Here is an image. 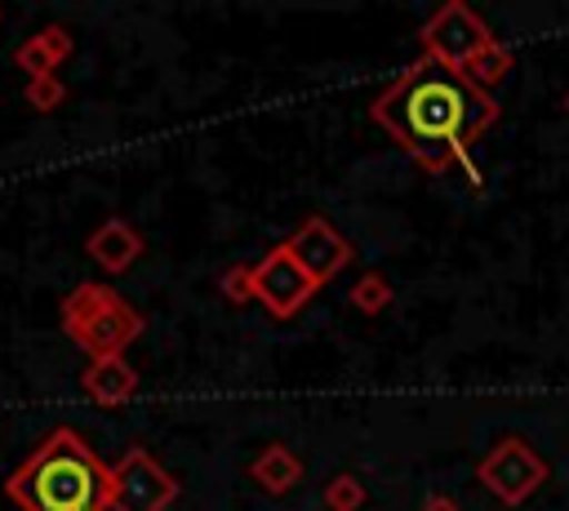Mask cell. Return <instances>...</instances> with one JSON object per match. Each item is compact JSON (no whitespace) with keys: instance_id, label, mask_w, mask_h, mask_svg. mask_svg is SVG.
<instances>
[{"instance_id":"6da1fadb","label":"cell","mask_w":569,"mask_h":511,"mask_svg":"<svg viewBox=\"0 0 569 511\" xmlns=\"http://www.w3.org/2000/svg\"><path fill=\"white\" fill-rule=\"evenodd\" d=\"M369 111L427 173L453 169L471 138H480L498 120L493 93L476 89L467 76L431 58H418L405 76H396Z\"/></svg>"},{"instance_id":"7a4b0ae2","label":"cell","mask_w":569,"mask_h":511,"mask_svg":"<svg viewBox=\"0 0 569 511\" xmlns=\"http://www.w3.org/2000/svg\"><path fill=\"white\" fill-rule=\"evenodd\" d=\"M4 493L22 511H111V467L71 427H58L9 471Z\"/></svg>"},{"instance_id":"3957f363","label":"cell","mask_w":569,"mask_h":511,"mask_svg":"<svg viewBox=\"0 0 569 511\" xmlns=\"http://www.w3.org/2000/svg\"><path fill=\"white\" fill-rule=\"evenodd\" d=\"M58 315H62L67 338H71L80 351H89L93 360L120 355V351L142 333V324H147L133 302H124L111 284H93V280H89V284H76V289L62 298Z\"/></svg>"},{"instance_id":"277c9868","label":"cell","mask_w":569,"mask_h":511,"mask_svg":"<svg viewBox=\"0 0 569 511\" xmlns=\"http://www.w3.org/2000/svg\"><path fill=\"white\" fill-rule=\"evenodd\" d=\"M418 40H422V58H431V62L458 71V76L493 44L489 22H485L480 13H471L462 0H445V4L422 22Z\"/></svg>"},{"instance_id":"5b68a950","label":"cell","mask_w":569,"mask_h":511,"mask_svg":"<svg viewBox=\"0 0 569 511\" xmlns=\"http://www.w3.org/2000/svg\"><path fill=\"white\" fill-rule=\"evenodd\" d=\"M547 458L529 444V440H520V435H502L485 458H480V467H476V480L498 498V502H507V507H520L542 480H547Z\"/></svg>"},{"instance_id":"8992f818","label":"cell","mask_w":569,"mask_h":511,"mask_svg":"<svg viewBox=\"0 0 569 511\" xmlns=\"http://www.w3.org/2000/svg\"><path fill=\"white\" fill-rule=\"evenodd\" d=\"M173 498V471H164L142 444L124 449V458L111 467V511H164Z\"/></svg>"},{"instance_id":"52a82bcc","label":"cell","mask_w":569,"mask_h":511,"mask_svg":"<svg viewBox=\"0 0 569 511\" xmlns=\"http://www.w3.org/2000/svg\"><path fill=\"white\" fill-rule=\"evenodd\" d=\"M249 275H253V302H262L276 320H289L293 311H302V307L311 302V293L320 289V284L289 258L284 244L267 249V258L253 262Z\"/></svg>"},{"instance_id":"ba28073f","label":"cell","mask_w":569,"mask_h":511,"mask_svg":"<svg viewBox=\"0 0 569 511\" xmlns=\"http://www.w3.org/2000/svg\"><path fill=\"white\" fill-rule=\"evenodd\" d=\"M284 249H289V258L316 280V284H329V280H338V271L342 267H351V258H356V249H351V240L347 236H338L320 213L316 218H307L289 240H280Z\"/></svg>"},{"instance_id":"9c48e42d","label":"cell","mask_w":569,"mask_h":511,"mask_svg":"<svg viewBox=\"0 0 569 511\" xmlns=\"http://www.w3.org/2000/svg\"><path fill=\"white\" fill-rule=\"evenodd\" d=\"M84 249H89V258H93L102 271L120 275V271H129V267L142 258V236H138L124 218H107L102 227L89 231Z\"/></svg>"},{"instance_id":"30bf717a","label":"cell","mask_w":569,"mask_h":511,"mask_svg":"<svg viewBox=\"0 0 569 511\" xmlns=\"http://www.w3.org/2000/svg\"><path fill=\"white\" fill-rule=\"evenodd\" d=\"M80 387H84V395L93 404L116 409L138 391V373H133V364L124 355H102V360H89V369L80 373Z\"/></svg>"},{"instance_id":"8fae6325","label":"cell","mask_w":569,"mask_h":511,"mask_svg":"<svg viewBox=\"0 0 569 511\" xmlns=\"http://www.w3.org/2000/svg\"><path fill=\"white\" fill-rule=\"evenodd\" d=\"M67 58H71V31H67V27H40L36 36H27V40L13 49V67L27 71V80L53 76Z\"/></svg>"},{"instance_id":"7c38bea8","label":"cell","mask_w":569,"mask_h":511,"mask_svg":"<svg viewBox=\"0 0 569 511\" xmlns=\"http://www.w3.org/2000/svg\"><path fill=\"white\" fill-rule=\"evenodd\" d=\"M249 475H253V484L258 489H267V493H289L298 480H302V458L289 449V444H267L253 462H249Z\"/></svg>"},{"instance_id":"4fadbf2b","label":"cell","mask_w":569,"mask_h":511,"mask_svg":"<svg viewBox=\"0 0 569 511\" xmlns=\"http://www.w3.org/2000/svg\"><path fill=\"white\" fill-rule=\"evenodd\" d=\"M507 71H511V49L493 40V44H489V49H485V53H480V58H476V62H471V67H467L462 76H467V80H471L476 89L493 93V89H498V84L507 80Z\"/></svg>"},{"instance_id":"5bb4252c","label":"cell","mask_w":569,"mask_h":511,"mask_svg":"<svg viewBox=\"0 0 569 511\" xmlns=\"http://www.w3.org/2000/svg\"><path fill=\"white\" fill-rule=\"evenodd\" d=\"M391 284H387V275H378V271H365L356 284H351V307L360 311V315H378L387 302H391Z\"/></svg>"},{"instance_id":"9a60e30c","label":"cell","mask_w":569,"mask_h":511,"mask_svg":"<svg viewBox=\"0 0 569 511\" xmlns=\"http://www.w3.org/2000/svg\"><path fill=\"white\" fill-rule=\"evenodd\" d=\"M325 507L329 511H360L365 507V484L356 480V475H333L329 484H325Z\"/></svg>"},{"instance_id":"2e32d148","label":"cell","mask_w":569,"mask_h":511,"mask_svg":"<svg viewBox=\"0 0 569 511\" xmlns=\"http://www.w3.org/2000/svg\"><path fill=\"white\" fill-rule=\"evenodd\" d=\"M27 107L31 111H53V107H62V98H67V84L58 80V76H44V80H27Z\"/></svg>"},{"instance_id":"e0dca14e","label":"cell","mask_w":569,"mask_h":511,"mask_svg":"<svg viewBox=\"0 0 569 511\" xmlns=\"http://www.w3.org/2000/svg\"><path fill=\"white\" fill-rule=\"evenodd\" d=\"M222 293L231 302H253V275H249V267H231L222 275Z\"/></svg>"},{"instance_id":"ac0fdd59","label":"cell","mask_w":569,"mask_h":511,"mask_svg":"<svg viewBox=\"0 0 569 511\" xmlns=\"http://www.w3.org/2000/svg\"><path fill=\"white\" fill-rule=\"evenodd\" d=\"M458 169H462V173H467V182H471V187H480V182H485V178H480V164H476V160H471V147H467V151H462V156H458Z\"/></svg>"},{"instance_id":"d6986e66","label":"cell","mask_w":569,"mask_h":511,"mask_svg":"<svg viewBox=\"0 0 569 511\" xmlns=\"http://www.w3.org/2000/svg\"><path fill=\"white\" fill-rule=\"evenodd\" d=\"M422 511H458V507H453L449 498H427V507H422Z\"/></svg>"},{"instance_id":"ffe728a7","label":"cell","mask_w":569,"mask_h":511,"mask_svg":"<svg viewBox=\"0 0 569 511\" xmlns=\"http://www.w3.org/2000/svg\"><path fill=\"white\" fill-rule=\"evenodd\" d=\"M565 111H569V93H565Z\"/></svg>"},{"instance_id":"44dd1931","label":"cell","mask_w":569,"mask_h":511,"mask_svg":"<svg viewBox=\"0 0 569 511\" xmlns=\"http://www.w3.org/2000/svg\"><path fill=\"white\" fill-rule=\"evenodd\" d=\"M0 18H4V13H0Z\"/></svg>"}]
</instances>
